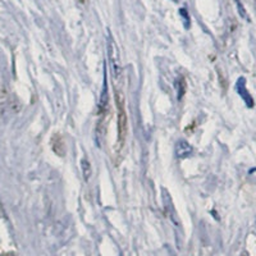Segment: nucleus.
Wrapping results in <instances>:
<instances>
[{
	"label": "nucleus",
	"mask_w": 256,
	"mask_h": 256,
	"mask_svg": "<svg viewBox=\"0 0 256 256\" xmlns=\"http://www.w3.org/2000/svg\"><path fill=\"white\" fill-rule=\"evenodd\" d=\"M116 104L118 112V141H116V152L120 154L126 144L128 132L127 113L124 106V95L120 90H116Z\"/></svg>",
	"instance_id": "obj_1"
},
{
	"label": "nucleus",
	"mask_w": 256,
	"mask_h": 256,
	"mask_svg": "<svg viewBox=\"0 0 256 256\" xmlns=\"http://www.w3.org/2000/svg\"><path fill=\"white\" fill-rule=\"evenodd\" d=\"M236 91L238 92V95H241V98L244 100V102H246L250 108H252L254 100L252 98H251L250 92L248 91V88H246V80H244V77H240L238 78V81H237L236 84Z\"/></svg>",
	"instance_id": "obj_2"
},
{
	"label": "nucleus",
	"mask_w": 256,
	"mask_h": 256,
	"mask_svg": "<svg viewBox=\"0 0 256 256\" xmlns=\"http://www.w3.org/2000/svg\"><path fill=\"white\" fill-rule=\"evenodd\" d=\"M192 152H194V148H192V146L190 145L187 141L180 140L178 141L177 145H176V155H177V158H180V159L191 156Z\"/></svg>",
	"instance_id": "obj_3"
},
{
	"label": "nucleus",
	"mask_w": 256,
	"mask_h": 256,
	"mask_svg": "<svg viewBox=\"0 0 256 256\" xmlns=\"http://www.w3.org/2000/svg\"><path fill=\"white\" fill-rule=\"evenodd\" d=\"M81 166H82V173H84V180H88L91 176V166H90V163H88V159L82 160Z\"/></svg>",
	"instance_id": "obj_4"
},
{
	"label": "nucleus",
	"mask_w": 256,
	"mask_h": 256,
	"mask_svg": "<svg viewBox=\"0 0 256 256\" xmlns=\"http://www.w3.org/2000/svg\"><path fill=\"white\" fill-rule=\"evenodd\" d=\"M236 4H237V8H238V12L241 14L242 18H246V10H244V6H242L241 0H236Z\"/></svg>",
	"instance_id": "obj_5"
},
{
	"label": "nucleus",
	"mask_w": 256,
	"mask_h": 256,
	"mask_svg": "<svg viewBox=\"0 0 256 256\" xmlns=\"http://www.w3.org/2000/svg\"><path fill=\"white\" fill-rule=\"evenodd\" d=\"M180 16H182V17L186 18V27H187V28H188V27H190V17H188V13H187V10H186V9H184V8L180 9Z\"/></svg>",
	"instance_id": "obj_6"
}]
</instances>
